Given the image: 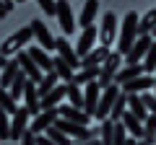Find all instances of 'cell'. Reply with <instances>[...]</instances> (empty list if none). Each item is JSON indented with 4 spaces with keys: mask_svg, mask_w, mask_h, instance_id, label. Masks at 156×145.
Masks as SVG:
<instances>
[{
    "mask_svg": "<svg viewBox=\"0 0 156 145\" xmlns=\"http://www.w3.org/2000/svg\"><path fill=\"white\" fill-rule=\"evenodd\" d=\"M138 13L135 11H128V16L122 18V26L117 29V52L120 55H128L133 42L138 39Z\"/></svg>",
    "mask_w": 156,
    "mask_h": 145,
    "instance_id": "cell-1",
    "label": "cell"
},
{
    "mask_svg": "<svg viewBox=\"0 0 156 145\" xmlns=\"http://www.w3.org/2000/svg\"><path fill=\"white\" fill-rule=\"evenodd\" d=\"M34 39V34H31V26H23V29H18L16 34H11L3 44H0V55L3 57H11V55H16V52H21L23 47L29 44V42Z\"/></svg>",
    "mask_w": 156,
    "mask_h": 145,
    "instance_id": "cell-2",
    "label": "cell"
},
{
    "mask_svg": "<svg viewBox=\"0 0 156 145\" xmlns=\"http://www.w3.org/2000/svg\"><path fill=\"white\" fill-rule=\"evenodd\" d=\"M120 62H122V55H120V52H109V55H107V60L99 65V78H96L99 88H107V86L112 83L115 72L120 70Z\"/></svg>",
    "mask_w": 156,
    "mask_h": 145,
    "instance_id": "cell-3",
    "label": "cell"
},
{
    "mask_svg": "<svg viewBox=\"0 0 156 145\" xmlns=\"http://www.w3.org/2000/svg\"><path fill=\"white\" fill-rule=\"evenodd\" d=\"M117 93H120V86H117V83H109L107 88H101L99 101H96V112H94V117L99 119V122L109 117V109H112V104H115Z\"/></svg>",
    "mask_w": 156,
    "mask_h": 145,
    "instance_id": "cell-4",
    "label": "cell"
},
{
    "mask_svg": "<svg viewBox=\"0 0 156 145\" xmlns=\"http://www.w3.org/2000/svg\"><path fill=\"white\" fill-rule=\"evenodd\" d=\"M117 23H120V21H117V16L112 11H107L104 18H101V29H99V42L104 47H109L112 42L117 39Z\"/></svg>",
    "mask_w": 156,
    "mask_h": 145,
    "instance_id": "cell-5",
    "label": "cell"
},
{
    "mask_svg": "<svg viewBox=\"0 0 156 145\" xmlns=\"http://www.w3.org/2000/svg\"><path fill=\"white\" fill-rule=\"evenodd\" d=\"M31 34H34V39L42 44V49H44V52H52V49H55V36L50 34V29H47L44 21L31 18Z\"/></svg>",
    "mask_w": 156,
    "mask_h": 145,
    "instance_id": "cell-6",
    "label": "cell"
},
{
    "mask_svg": "<svg viewBox=\"0 0 156 145\" xmlns=\"http://www.w3.org/2000/svg\"><path fill=\"white\" fill-rule=\"evenodd\" d=\"M151 42H154V39H151V34H140L138 39L133 42V47H130V52L125 55V62H128V65H135V62H140V60H143V55L148 52Z\"/></svg>",
    "mask_w": 156,
    "mask_h": 145,
    "instance_id": "cell-7",
    "label": "cell"
},
{
    "mask_svg": "<svg viewBox=\"0 0 156 145\" xmlns=\"http://www.w3.org/2000/svg\"><path fill=\"white\" fill-rule=\"evenodd\" d=\"M16 62H18V67H21V72L26 75L29 80H34L37 83L39 78H42V70H39V65L31 60V55H29L26 49H21V52H16Z\"/></svg>",
    "mask_w": 156,
    "mask_h": 145,
    "instance_id": "cell-8",
    "label": "cell"
},
{
    "mask_svg": "<svg viewBox=\"0 0 156 145\" xmlns=\"http://www.w3.org/2000/svg\"><path fill=\"white\" fill-rule=\"evenodd\" d=\"M151 88H154V78L146 75V72H140V75H135V78L125 80V83L120 86L122 93H143V91H151Z\"/></svg>",
    "mask_w": 156,
    "mask_h": 145,
    "instance_id": "cell-9",
    "label": "cell"
},
{
    "mask_svg": "<svg viewBox=\"0 0 156 145\" xmlns=\"http://www.w3.org/2000/svg\"><path fill=\"white\" fill-rule=\"evenodd\" d=\"M55 119H57V106H55V109H42L39 114H34V117H31L29 130H31L34 135H39V132H44L50 124H55Z\"/></svg>",
    "mask_w": 156,
    "mask_h": 145,
    "instance_id": "cell-10",
    "label": "cell"
},
{
    "mask_svg": "<svg viewBox=\"0 0 156 145\" xmlns=\"http://www.w3.org/2000/svg\"><path fill=\"white\" fill-rule=\"evenodd\" d=\"M96 39H99V29H96L94 23H91V26H86L83 34H81V39H78V44H76V55H78V57L89 55V52L94 49Z\"/></svg>",
    "mask_w": 156,
    "mask_h": 145,
    "instance_id": "cell-11",
    "label": "cell"
},
{
    "mask_svg": "<svg viewBox=\"0 0 156 145\" xmlns=\"http://www.w3.org/2000/svg\"><path fill=\"white\" fill-rule=\"evenodd\" d=\"M55 16H57V23H60V29L65 34H70L73 29H76V18H73V13H70V0H57Z\"/></svg>",
    "mask_w": 156,
    "mask_h": 145,
    "instance_id": "cell-12",
    "label": "cell"
},
{
    "mask_svg": "<svg viewBox=\"0 0 156 145\" xmlns=\"http://www.w3.org/2000/svg\"><path fill=\"white\" fill-rule=\"evenodd\" d=\"M29 119H31V114L26 112V106H18V112L11 114V140H21Z\"/></svg>",
    "mask_w": 156,
    "mask_h": 145,
    "instance_id": "cell-13",
    "label": "cell"
},
{
    "mask_svg": "<svg viewBox=\"0 0 156 145\" xmlns=\"http://www.w3.org/2000/svg\"><path fill=\"white\" fill-rule=\"evenodd\" d=\"M55 49H57V55H60L62 60L73 67V70H76V67H81V57L76 55V49H73L70 44H68L65 36H57V39H55Z\"/></svg>",
    "mask_w": 156,
    "mask_h": 145,
    "instance_id": "cell-14",
    "label": "cell"
},
{
    "mask_svg": "<svg viewBox=\"0 0 156 145\" xmlns=\"http://www.w3.org/2000/svg\"><path fill=\"white\" fill-rule=\"evenodd\" d=\"M57 117L62 119H70V122H78V124H89V114L78 106H70V104H57Z\"/></svg>",
    "mask_w": 156,
    "mask_h": 145,
    "instance_id": "cell-15",
    "label": "cell"
},
{
    "mask_svg": "<svg viewBox=\"0 0 156 145\" xmlns=\"http://www.w3.org/2000/svg\"><path fill=\"white\" fill-rule=\"evenodd\" d=\"M99 93H101L99 83H96V80H89V83H86V93H83V112L89 114V117H94V112H96Z\"/></svg>",
    "mask_w": 156,
    "mask_h": 145,
    "instance_id": "cell-16",
    "label": "cell"
},
{
    "mask_svg": "<svg viewBox=\"0 0 156 145\" xmlns=\"http://www.w3.org/2000/svg\"><path fill=\"white\" fill-rule=\"evenodd\" d=\"M23 99H26V104H23V106H26V112L31 114V117L42 112V109H39V93H37V83H34V80H29V78H26V86H23Z\"/></svg>",
    "mask_w": 156,
    "mask_h": 145,
    "instance_id": "cell-17",
    "label": "cell"
},
{
    "mask_svg": "<svg viewBox=\"0 0 156 145\" xmlns=\"http://www.w3.org/2000/svg\"><path fill=\"white\" fill-rule=\"evenodd\" d=\"M120 122L125 124V130L130 132V137H135V140H140V137H143V122H140V119L135 117V114H130L128 109L122 112V117H120Z\"/></svg>",
    "mask_w": 156,
    "mask_h": 145,
    "instance_id": "cell-18",
    "label": "cell"
},
{
    "mask_svg": "<svg viewBox=\"0 0 156 145\" xmlns=\"http://www.w3.org/2000/svg\"><path fill=\"white\" fill-rule=\"evenodd\" d=\"M107 55H109V47H96V49H91L89 55H83L81 57V67H99L101 62L107 60Z\"/></svg>",
    "mask_w": 156,
    "mask_h": 145,
    "instance_id": "cell-19",
    "label": "cell"
},
{
    "mask_svg": "<svg viewBox=\"0 0 156 145\" xmlns=\"http://www.w3.org/2000/svg\"><path fill=\"white\" fill-rule=\"evenodd\" d=\"M26 52L31 55V60L39 65V70H42V72H50V70H55V62H52V57L47 55V52L42 49V47H29Z\"/></svg>",
    "mask_w": 156,
    "mask_h": 145,
    "instance_id": "cell-20",
    "label": "cell"
},
{
    "mask_svg": "<svg viewBox=\"0 0 156 145\" xmlns=\"http://www.w3.org/2000/svg\"><path fill=\"white\" fill-rule=\"evenodd\" d=\"M62 99H65V83H62V86H55L50 93L42 96V99H39V109H55Z\"/></svg>",
    "mask_w": 156,
    "mask_h": 145,
    "instance_id": "cell-21",
    "label": "cell"
},
{
    "mask_svg": "<svg viewBox=\"0 0 156 145\" xmlns=\"http://www.w3.org/2000/svg\"><path fill=\"white\" fill-rule=\"evenodd\" d=\"M140 72H143V67H140V62H135V65H128V67H122V70H117V72H115V78H112V83L122 86L125 80L135 78V75H140Z\"/></svg>",
    "mask_w": 156,
    "mask_h": 145,
    "instance_id": "cell-22",
    "label": "cell"
},
{
    "mask_svg": "<svg viewBox=\"0 0 156 145\" xmlns=\"http://www.w3.org/2000/svg\"><path fill=\"white\" fill-rule=\"evenodd\" d=\"M57 72L55 70H50V72H44V75H42V78L37 80V93H39V99H42V96L44 93H50L52 88H55V83H57Z\"/></svg>",
    "mask_w": 156,
    "mask_h": 145,
    "instance_id": "cell-23",
    "label": "cell"
},
{
    "mask_svg": "<svg viewBox=\"0 0 156 145\" xmlns=\"http://www.w3.org/2000/svg\"><path fill=\"white\" fill-rule=\"evenodd\" d=\"M96 11H99V0H89V3L83 5V11H81V16H78V23H81L83 29L91 26L94 18H96Z\"/></svg>",
    "mask_w": 156,
    "mask_h": 145,
    "instance_id": "cell-24",
    "label": "cell"
},
{
    "mask_svg": "<svg viewBox=\"0 0 156 145\" xmlns=\"http://www.w3.org/2000/svg\"><path fill=\"white\" fill-rule=\"evenodd\" d=\"M52 62H55V72H57V78H60L62 83H70V80H73V75H76V72H73V67L68 65V62L62 60L60 55H57V57H52Z\"/></svg>",
    "mask_w": 156,
    "mask_h": 145,
    "instance_id": "cell-25",
    "label": "cell"
},
{
    "mask_svg": "<svg viewBox=\"0 0 156 145\" xmlns=\"http://www.w3.org/2000/svg\"><path fill=\"white\" fill-rule=\"evenodd\" d=\"M128 104H130V109H128V112H130V114H135V117H138L140 122H143V119L148 117V109H146V104L140 101V96H138V93H128Z\"/></svg>",
    "mask_w": 156,
    "mask_h": 145,
    "instance_id": "cell-26",
    "label": "cell"
},
{
    "mask_svg": "<svg viewBox=\"0 0 156 145\" xmlns=\"http://www.w3.org/2000/svg\"><path fill=\"white\" fill-rule=\"evenodd\" d=\"M18 70H21V67H18L16 57H13V60H8V65L3 67V75H0V88H8V86H11V80L18 75Z\"/></svg>",
    "mask_w": 156,
    "mask_h": 145,
    "instance_id": "cell-27",
    "label": "cell"
},
{
    "mask_svg": "<svg viewBox=\"0 0 156 145\" xmlns=\"http://www.w3.org/2000/svg\"><path fill=\"white\" fill-rule=\"evenodd\" d=\"M128 109V93H117V99H115V104H112V109H109V119L112 122H117V119L122 117V112Z\"/></svg>",
    "mask_w": 156,
    "mask_h": 145,
    "instance_id": "cell-28",
    "label": "cell"
},
{
    "mask_svg": "<svg viewBox=\"0 0 156 145\" xmlns=\"http://www.w3.org/2000/svg\"><path fill=\"white\" fill-rule=\"evenodd\" d=\"M154 26H156V8H151L143 18H138V36L140 34H151Z\"/></svg>",
    "mask_w": 156,
    "mask_h": 145,
    "instance_id": "cell-29",
    "label": "cell"
},
{
    "mask_svg": "<svg viewBox=\"0 0 156 145\" xmlns=\"http://www.w3.org/2000/svg\"><path fill=\"white\" fill-rule=\"evenodd\" d=\"M140 67H143V72H146V75H151V72L156 70V39L151 42L148 52L143 55V62H140Z\"/></svg>",
    "mask_w": 156,
    "mask_h": 145,
    "instance_id": "cell-30",
    "label": "cell"
},
{
    "mask_svg": "<svg viewBox=\"0 0 156 145\" xmlns=\"http://www.w3.org/2000/svg\"><path fill=\"white\" fill-rule=\"evenodd\" d=\"M65 96L70 101V106H78V109H83V93L78 88L76 83H65Z\"/></svg>",
    "mask_w": 156,
    "mask_h": 145,
    "instance_id": "cell-31",
    "label": "cell"
},
{
    "mask_svg": "<svg viewBox=\"0 0 156 145\" xmlns=\"http://www.w3.org/2000/svg\"><path fill=\"white\" fill-rule=\"evenodd\" d=\"M96 78H99V67H83V70L78 72V75H73L70 83L81 86V83H89V80H96Z\"/></svg>",
    "mask_w": 156,
    "mask_h": 145,
    "instance_id": "cell-32",
    "label": "cell"
},
{
    "mask_svg": "<svg viewBox=\"0 0 156 145\" xmlns=\"http://www.w3.org/2000/svg\"><path fill=\"white\" fill-rule=\"evenodd\" d=\"M0 106L5 109V114H16V112H18V101L8 93L5 88H0Z\"/></svg>",
    "mask_w": 156,
    "mask_h": 145,
    "instance_id": "cell-33",
    "label": "cell"
},
{
    "mask_svg": "<svg viewBox=\"0 0 156 145\" xmlns=\"http://www.w3.org/2000/svg\"><path fill=\"white\" fill-rule=\"evenodd\" d=\"M44 132H47V137H50L55 145H73V143H70V137H68L65 132H60V130H57L55 124H50V127H47Z\"/></svg>",
    "mask_w": 156,
    "mask_h": 145,
    "instance_id": "cell-34",
    "label": "cell"
},
{
    "mask_svg": "<svg viewBox=\"0 0 156 145\" xmlns=\"http://www.w3.org/2000/svg\"><path fill=\"white\" fill-rule=\"evenodd\" d=\"M112 130H115V122H112L109 117L107 119H101V124H99V132H101V145H112Z\"/></svg>",
    "mask_w": 156,
    "mask_h": 145,
    "instance_id": "cell-35",
    "label": "cell"
},
{
    "mask_svg": "<svg viewBox=\"0 0 156 145\" xmlns=\"http://www.w3.org/2000/svg\"><path fill=\"white\" fill-rule=\"evenodd\" d=\"M11 114H5V109L0 106V140H11Z\"/></svg>",
    "mask_w": 156,
    "mask_h": 145,
    "instance_id": "cell-36",
    "label": "cell"
},
{
    "mask_svg": "<svg viewBox=\"0 0 156 145\" xmlns=\"http://www.w3.org/2000/svg\"><path fill=\"white\" fill-rule=\"evenodd\" d=\"M140 101L146 104V109H148V114H154L156 117V96H151V91H143V93H138Z\"/></svg>",
    "mask_w": 156,
    "mask_h": 145,
    "instance_id": "cell-37",
    "label": "cell"
},
{
    "mask_svg": "<svg viewBox=\"0 0 156 145\" xmlns=\"http://www.w3.org/2000/svg\"><path fill=\"white\" fill-rule=\"evenodd\" d=\"M37 5L42 8L47 16H55V11H57V0H37Z\"/></svg>",
    "mask_w": 156,
    "mask_h": 145,
    "instance_id": "cell-38",
    "label": "cell"
},
{
    "mask_svg": "<svg viewBox=\"0 0 156 145\" xmlns=\"http://www.w3.org/2000/svg\"><path fill=\"white\" fill-rule=\"evenodd\" d=\"M21 145H37V135L31 132V130H23V135H21Z\"/></svg>",
    "mask_w": 156,
    "mask_h": 145,
    "instance_id": "cell-39",
    "label": "cell"
},
{
    "mask_svg": "<svg viewBox=\"0 0 156 145\" xmlns=\"http://www.w3.org/2000/svg\"><path fill=\"white\" fill-rule=\"evenodd\" d=\"M37 145H55V143H52L44 132H39V135H37Z\"/></svg>",
    "mask_w": 156,
    "mask_h": 145,
    "instance_id": "cell-40",
    "label": "cell"
},
{
    "mask_svg": "<svg viewBox=\"0 0 156 145\" xmlns=\"http://www.w3.org/2000/svg\"><path fill=\"white\" fill-rule=\"evenodd\" d=\"M13 5H16V0H0V8H5L8 13L13 11Z\"/></svg>",
    "mask_w": 156,
    "mask_h": 145,
    "instance_id": "cell-41",
    "label": "cell"
},
{
    "mask_svg": "<svg viewBox=\"0 0 156 145\" xmlns=\"http://www.w3.org/2000/svg\"><path fill=\"white\" fill-rule=\"evenodd\" d=\"M76 145H101V140H96V137H91V140H78Z\"/></svg>",
    "mask_w": 156,
    "mask_h": 145,
    "instance_id": "cell-42",
    "label": "cell"
},
{
    "mask_svg": "<svg viewBox=\"0 0 156 145\" xmlns=\"http://www.w3.org/2000/svg\"><path fill=\"white\" fill-rule=\"evenodd\" d=\"M5 65H8V57H3V55H0V70H3Z\"/></svg>",
    "mask_w": 156,
    "mask_h": 145,
    "instance_id": "cell-43",
    "label": "cell"
},
{
    "mask_svg": "<svg viewBox=\"0 0 156 145\" xmlns=\"http://www.w3.org/2000/svg\"><path fill=\"white\" fill-rule=\"evenodd\" d=\"M8 16V11H5V8H0V18H5Z\"/></svg>",
    "mask_w": 156,
    "mask_h": 145,
    "instance_id": "cell-44",
    "label": "cell"
},
{
    "mask_svg": "<svg viewBox=\"0 0 156 145\" xmlns=\"http://www.w3.org/2000/svg\"><path fill=\"white\" fill-rule=\"evenodd\" d=\"M154 72H156V70H154ZM154 96H156V78H154Z\"/></svg>",
    "mask_w": 156,
    "mask_h": 145,
    "instance_id": "cell-45",
    "label": "cell"
},
{
    "mask_svg": "<svg viewBox=\"0 0 156 145\" xmlns=\"http://www.w3.org/2000/svg\"><path fill=\"white\" fill-rule=\"evenodd\" d=\"M138 145H148V143H143V140H138Z\"/></svg>",
    "mask_w": 156,
    "mask_h": 145,
    "instance_id": "cell-46",
    "label": "cell"
},
{
    "mask_svg": "<svg viewBox=\"0 0 156 145\" xmlns=\"http://www.w3.org/2000/svg\"><path fill=\"white\" fill-rule=\"evenodd\" d=\"M151 34H154V36H156V26H154V31H151Z\"/></svg>",
    "mask_w": 156,
    "mask_h": 145,
    "instance_id": "cell-47",
    "label": "cell"
},
{
    "mask_svg": "<svg viewBox=\"0 0 156 145\" xmlns=\"http://www.w3.org/2000/svg\"><path fill=\"white\" fill-rule=\"evenodd\" d=\"M16 3H23V0H16Z\"/></svg>",
    "mask_w": 156,
    "mask_h": 145,
    "instance_id": "cell-48",
    "label": "cell"
},
{
    "mask_svg": "<svg viewBox=\"0 0 156 145\" xmlns=\"http://www.w3.org/2000/svg\"><path fill=\"white\" fill-rule=\"evenodd\" d=\"M151 145H156V140H154V143H151Z\"/></svg>",
    "mask_w": 156,
    "mask_h": 145,
    "instance_id": "cell-49",
    "label": "cell"
}]
</instances>
